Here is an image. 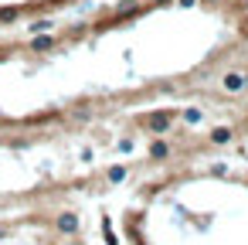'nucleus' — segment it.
<instances>
[{
	"label": "nucleus",
	"mask_w": 248,
	"mask_h": 245,
	"mask_svg": "<svg viewBox=\"0 0 248 245\" xmlns=\"http://www.w3.org/2000/svg\"><path fill=\"white\" fill-rule=\"evenodd\" d=\"M207 140H211L214 147H224V143H231V140H234V130H231V126H214Z\"/></svg>",
	"instance_id": "39448f33"
},
{
	"label": "nucleus",
	"mask_w": 248,
	"mask_h": 245,
	"mask_svg": "<svg viewBox=\"0 0 248 245\" xmlns=\"http://www.w3.org/2000/svg\"><path fill=\"white\" fill-rule=\"evenodd\" d=\"M51 225H55L58 235H68V238H72V235L82 231V214H78V211H58Z\"/></svg>",
	"instance_id": "7ed1b4c3"
},
{
	"label": "nucleus",
	"mask_w": 248,
	"mask_h": 245,
	"mask_svg": "<svg viewBox=\"0 0 248 245\" xmlns=\"http://www.w3.org/2000/svg\"><path fill=\"white\" fill-rule=\"evenodd\" d=\"M11 51H14V48H0V55H11Z\"/></svg>",
	"instance_id": "9b49d317"
},
{
	"label": "nucleus",
	"mask_w": 248,
	"mask_h": 245,
	"mask_svg": "<svg viewBox=\"0 0 248 245\" xmlns=\"http://www.w3.org/2000/svg\"><path fill=\"white\" fill-rule=\"evenodd\" d=\"M170 157V143L163 140V136H156L153 143H150V160H167Z\"/></svg>",
	"instance_id": "423d86ee"
},
{
	"label": "nucleus",
	"mask_w": 248,
	"mask_h": 245,
	"mask_svg": "<svg viewBox=\"0 0 248 245\" xmlns=\"http://www.w3.org/2000/svg\"><path fill=\"white\" fill-rule=\"evenodd\" d=\"M177 116H180L187 126H197V123L204 119V113H201V109H194V106H190V109H184V113H177Z\"/></svg>",
	"instance_id": "0eeeda50"
},
{
	"label": "nucleus",
	"mask_w": 248,
	"mask_h": 245,
	"mask_svg": "<svg viewBox=\"0 0 248 245\" xmlns=\"http://www.w3.org/2000/svg\"><path fill=\"white\" fill-rule=\"evenodd\" d=\"M126 174H129V167H123V163H119V167H109L106 180H109V184H123V180H126Z\"/></svg>",
	"instance_id": "6e6552de"
},
{
	"label": "nucleus",
	"mask_w": 248,
	"mask_h": 245,
	"mask_svg": "<svg viewBox=\"0 0 248 245\" xmlns=\"http://www.w3.org/2000/svg\"><path fill=\"white\" fill-rule=\"evenodd\" d=\"M248 89V75L245 72H224L221 75V92L224 96H241Z\"/></svg>",
	"instance_id": "20e7f679"
},
{
	"label": "nucleus",
	"mask_w": 248,
	"mask_h": 245,
	"mask_svg": "<svg viewBox=\"0 0 248 245\" xmlns=\"http://www.w3.org/2000/svg\"><path fill=\"white\" fill-rule=\"evenodd\" d=\"M55 24L51 21H38V24H31V34H41V31H51Z\"/></svg>",
	"instance_id": "9d476101"
},
{
	"label": "nucleus",
	"mask_w": 248,
	"mask_h": 245,
	"mask_svg": "<svg viewBox=\"0 0 248 245\" xmlns=\"http://www.w3.org/2000/svg\"><path fill=\"white\" fill-rule=\"evenodd\" d=\"M173 123H177V113H173V109H156V113H146V116L140 119V126H143L146 133H153V136H167V133L173 130Z\"/></svg>",
	"instance_id": "f257e3e1"
},
{
	"label": "nucleus",
	"mask_w": 248,
	"mask_h": 245,
	"mask_svg": "<svg viewBox=\"0 0 248 245\" xmlns=\"http://www.w3.org/2000/svg\"><path fill=\"white\" fill-rule=\"evenodd\" d=\"M21 17V11L17 7H4V11H0V24H14Z\"/></svg>",
	"instance_id": "1a4fd4ad"
},
{
	"label": "nucleus",
	"mask_w": 248,
	"mask_h": 245,
	"mask_svg": "<svg viewBox=\"0 0 248 245\" xmlns=\"http://www.w3.org/2000/svg\"><path fill=\"white\" fill-rule=\"evenodd\" d=\"M24 48H28L31 55H48V51H58V48H62V41H58V34H55V31H41V34H34Z\"/></svg>",
	"instance_id": "f03ea898"
},
{
	"label": "nucleus",
	"mask_w": 248,
	"mask_h": 245,
	"mask_svg": "<svg viewBox=\"0 0 248 245\" xmlns=\"http://www.w3.org/2000/svg\"><path fill=\"white\" fill-rule=\"evenodd\" d=\"M153 4H173V0H153Z\"/></svg>",
	"instance_id": "f8f14e48"
}]
</instances>
